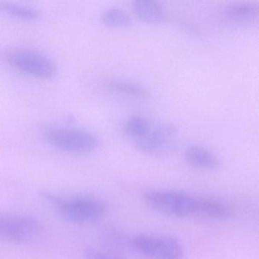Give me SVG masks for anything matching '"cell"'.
Segmentation results:
<instances>
[{"label": "cell", "mask_w": 259, "mask_h": 259, "mask_svg": "<svg viewBox=\"0 0 259 259\" xmlns=\"http://www.w3.org/2000/svg\"><path fill=\"white\" fill-rule=\"evenodd\" d=\"M85 259H122L119 256L108 254L95 248H88L85 251Z\"/></svg>", "instance_id": "2e32d148"}, {"label": "cell", "mask_w": 259, "mask_h": 259, "mask_svg": "<svg viewBox=\"0 0 259 259\" xmlns=\"http://www.w3.org/2000/svg\"><path fill=\"white\" fill-rule=\"evenodd\" d=\"M176 130L167 124L150 128L145 136L136 140V146L139 151L146 154L166 152L174 148Z\"/></svg>", "instance_id": "52a82bcc"}, {"label": "cell", "mask_w": 259, "mask_h": 259, "mask_svg": "<svg viewBox=\"0 0 259 259\" xmlns=\"http://www.w3.org/2000/svg\"><path fill=\"white\" fill-rule=\"evenodd\" d=\"M43 197L51 203L67 221L89 223L98 221L105 213L106 207L99 200L84 196L63 197L45 192Z\"/></svg>", "instance_id": "6da1fadb"}, {"label": "cell", "mask_w": 259, "mask_h": 259, "mask_svg": "<svg viewBox=\"0 0 259 259\" xmlns=\"http://www.w3.org/2000/svg\"><path fill=\"white\" fill-rule=\"evenodd\" d=\"M0 10L10 16L23 20H35L39 16L38 13L34 9L18 4L2 3L0 4Z\"/></svg>", "instance_id": "9a60e30c"}, {"label": "cell", "mask_w": 259, "mask_h": 259, "mask_svg": "<svg viewBox=\"0 0 259 259\" xmlns=\"http://www.w3.org/2000/svg\"><path fill=\"white\" fill-rule=\"evenodd\" d=\"M10 61L22 72L39 78H51L56 75L57 68L54 62L46 56L28 50L15 51Z\"/></svg>", "instance_id": "8992f818"}, {"label": "cell", "mask_w": 259, "mask_h": 259, "mask_svg": "<svg viewBox=\"0 0 259 259\" xmlns=\"http://www.w3.org/2000/svg\"><path fill=\"white\" fill-rule=\"evenodd\" d=\"M45 136L55 148L75 154L93 151L100 143L99 139L93 133L77 128L53 127L45 131Z\"/></svg>", "instance_id": "7a4b0ae2"}, {"label": "cell", "mask_w": 259, "mask_h": 259, "mask_svg": "<svg viewBox=\"0 0 259 259\" xmlns=\"http://www.w3.org/2000/svg\"><path fill=\"white\" fill-rule=\"evenodd\" d=\"M258 12V5L256 3H234L224 8L223 16L230 23L248 25L257 19Z\"/></svg>", "instance_id": "ba28073f"}, {"label": "cell", "mask_w": 259, "mask_h": 259, "mask_svg": "<svg viewBox=\"0 0 259 259\" xmlns=\"http://www.w3.org/2000/svg\"><path fill=\"white\" fill-rule=\"evenodd\" d=\"M184 157L188 163L201 169H214L220 164L216 155L201 145H191L186 148Z\"/></svg>", "instance_id": "30bf717a"}, {"label": "cell", "mask_w": 259, "mask_h": 259, "mask_svg": "<svg viewBox=\"0 0 259 259\" xmlns=\"http://www.w3.org/2000/svg\"><path fill=\"white\" fill-rule=\"evenodd\" d=\"M195 213L216 219H226L230 216V210L225 204L208 198H195Z\"/></svg>", "instance_id": "8fae6325"}, {"label": "cell", "mask_w": 259, "mask_h": 259, "mask_svg": "<svg viewBox=\"0 0 259 259\" xmlns=\"http://www.w3.org/2000/svg\"><path fill=\"white\" fill-rule=\"evenodd\" d=\"M150 128L151 125L149 122L142 116H132L125 121L123 125L125 134L136 140L147 134Z\"/></svg>", "instance_id": "5bb4252c"}, {"label": "cell", "mask_w": 259, "mask_h": 259, "mask_svg": "<svg viewBox=\"0 0 259 259\" xmlns=\"http://www.w3.org/2000/svg\"><path fill=\"white\" fill-rule=\"evenodd\" d=\"M40 233V224L34 218L0 213V239L15 243H27L34 240Z\"/></svg>", "instance_id": "3957f363"}, {"label": "cell", "mask_w": 259, "mask_h": 259, "mask_svg": "<svg viewBox=\"0 0 259 259\" xmlns=\"http://www.w3.org/2000/svg\"><path fill=\"white\" fill-rule=\"evenodd\" d=\"M101 22L111 28H128L133 25L131 16L127 12L118 8L105 10L101 16Z\"/></svg>", "instance_id": "4fadbf2b"}, {"label": "cell", "mask_w": 259, "mask_h": 259, "mask_svg": "<svg viewBox=\"0 0 259 259\" xmlns=\"http://www.w3.org/2000/svg\"><path fill=\"white\" fill-rule=\"evenodd\" d=\"M149 207L163 214L185 217L195 213V198L174 192H148L145 196Z\"/></svg>", "instance_id": "277c9868"}, {"label": "cell", "mask_w": 259, "mask_h": 259, "mask_svg": "<svg viewBox=\"0 0 259 259\" xmlns=\"http://www.w3.org/2000/svg\"><path fill=\"white\" fill-rule=\"evenodd\" d=\"M137 251L152 259H181L183 249L180 242L172 237H155L138 235L133 239Z\"/></svg>", "instance_id": "5b68a950"}, {"label": "cell", "mask_w": 259, "mask_h": 259, "mask_svg": "<svg viewBox=\"0 0 259 259\" xmlns=\"http://www.w3.org/2000/svg\"><path fill=\"white\" fill-rule=\"evenodd\" d=\"M135 15L148 23H161L166 19V12L161 4L153 0H136L133 3Z\"/></svg>", "instance_id": "9c48e42d"}, {"label": "cell", "mask_w": 259, "mask_h": 259, "mask_svg": "<svg viewBox=\"0 0 259 259\" xmlns=\"http://www.w3.org/2000/svg\"><path fill=\"white\" fill-rule=\"evenodd\" d=\"M107 87L111 92L138 98H148L151 96L149 90L144 86L120 79H111L107 82Z\"/></svg>", "instance_id": "7c38bea8"}]
</instances>
